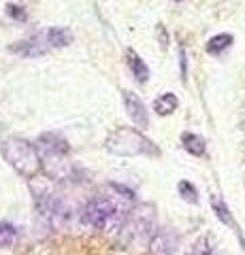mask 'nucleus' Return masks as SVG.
Segmentation results:
<instances>
[{
	"label": "nucleus",
	"mask_w": 245,
	"mask_h": 255,
	"mask_svg": "<svg viewBox=\"0 0 245 255\" xmlns=\"http://www.w3.org/2000/svg\"><path fill=\"white\" fill-rule=\"evenodd\" d=\"M73 41V34H70L68 28H47L36 32L34 36L21 41L19 45H13L11 51L19 53L23 58H38V55L49 53L51 49H60V47H66Z\"/></svg>",
	"instance_id": "nucleus-1"
},
{
	"label": "nucleus",
	"mask_w": 245,
	"mask_h": 255,
	"mask_svg": "<svg viewBox=\"0 0 245 255\" xmlns=\"http://www.w3.org/2000/svg\"><path fill=\"white\" fill-rule=\"evenodd\" d=\"M109 153L134 157V155H158V147L134 128H120L109 134L105 142Z\"/></svg>",
	"instance_id": "nucleus-2"
},
{
	"label": "nucleus",
	"mask_w": 245,
	"mask_h": 255,
	"mask_svg": "<svg viewBox=\"0 0 245 255\" xmlns=\"http://www.w3.org/2000/svg\"><path fill=\"white\" fill-rule=\"evenodd\" d=\"M2 155L15 170L19 174H23V177H32V174H36L38 166H41V155H38L36 147L30 145L26 140H19V138L4 142Z\"/></svg>",
	"instance_id": "nucleus-3"
},
{
	"label": "nucleus",
	"mask_w": 245,
	"mask_h": 255,
	"mask_svg": "<svg viewBox=\"0 0 245 255\" xmlns=\"http://www.w3.org/2000/svg\"><path fill=\"white\" fill-rule=\"evenodd\" d=\"M120 234L126 243H145L152 241V236L156 234L154 226V211L152 206L141 204L137 209H132L126 217L124 226L120 230Z\"/></svg>",
	"instance_id": "nucleus-4"
},
{
	"label": "nucleus",
	"mask_w": 245,
	"mask_h": 255,
	"mask_svg": "<svg viewBox=\"0 0 245 255\" xmlns=\"http://www.w3.org/2000/svg\"><path fill=\"white\" fill-rule=\"evenodd\" d=\"M36 151L38 155H41V162L45 164L47 172L51 174V177H64L66 174V162H64V153L68 151L66 147V140H62L58 136H53V134H47V136H41L36 142Z\"/></svg>",
	"instance_id": "nucleus-5"
},
{
	"label": "nucleus",
	"mask_w": 245,
	"mask_h": 255,
	"mask_svg": "<svg viewBox=\"0 0 245 255\" xmlns=\"http://www.w3.org/2000/svg\"><path fill=\"white\" fill-rule=\"evenodd\" d=\"M36 204H38V213L45 221H49L51 226H62L66 223L70 217V209L68 204L62 200V198L53 196V194H43L36 198Z\"/></svg>",
	"instance_id": "nucleus-6"
},
{
	"label": "nucleus",
	"mask_w": 245,
	"mask_h": 255,
	"mask_svg": "<svg viewBox=\"0 0 245 255\" xmlns=\"http://www.w3.org/2000/svg\"><path fill=\"white\" fill-rule=\"evenodd\" d=\"M179 249V236L173 230H156L149 241V253L152 255H175Z\"/></svg>",
	"instance_id": "nucleus-7"
},
{
	"label": "nucleus",
	"mask_w": 245,
	"mask_h": 255,
	"mask_svg": "<svg viewBox=\"0 0 245 255\" xmlns=\"http://www.w3.org/2000/svg\"><path fill=\"white\" fill-rule=\"evenodd\" d=\"M124 107H126V113H128V117L132 119L134 126H139V128L147 126V111H145V105L141 102L139 96L124 92Z\"/></svg>",
	"instance_id": "nucleus-8"
},
{
	"label": "nucleus",
	"mask_w": 245,
	"mask_h": 255,
	"mask_svg": "<svg viewBox=\"0 0 245 255\" xmlns=\"http://www.w3.org/2000/svg\"><path fill=\"white\" fill-rule=\"evenodd\" d=\"M126 60H128V66L132 70V77L137 79L139 83H145L147 79H149V66H147L143 60H141V55L137 51L130 49L128 53H126Z\"/></svg>",
	"instance_id": "nucleus-9"
},
{
	"label": "nucleus",
	"mask_w": 245,
	"mask_h": 255,
	"mask_svg": "<svg viewBox=\"0 0 245 255\" xmlns=\"http://www.w3.org/2000/svg\"><path fill=\"white\" fill-rule=\"evenodd\" d=\"M177 96L175 94H162L160 98H156V102H154V111L158 115H169V113H173V111L177 109Z\"/></svg>",
	"instance_id": "nucleus-10"
},
{
	"label": "nucleus",
	"mask_w": 245,
	"mask_h": 255,
	"mask_svg": "<svg viewBox=\"0 0 245 255\" xmlns=\"http://www.w3.org/2000/svg\"><path fill=\"white\" fill-rule=\"evenodd\" d=\"M181 142H184V149L190 151L192 155H203L205 153V140L196 134H184L181 136Z\"/></svg>",
	"instance_id": "nucleus-11"
},
{
	"label": "nucleus",
	"mask_w": 245,
	"mask_h": 255,
	"mask_svg": "<svg viewBox=\"0 0 245 255\" xmlns=\"http://www.w3.org/2000/svg\"><path fill=\"white\" fill-rule=\"evenodd\" d=\"M231 45H233V36L231 34H218L207 43V51L211 55H218V53H222L224 49H228Z\"/></svg>",
	"instance_id": "nucleus-12"
},
{
	"label": "nucleus",
	"mask_w": 245,
	"mask_h": 255,
	"mask_svg": "<svg viewBox=\"0 0 245 255\" xmlns=\"http://www.w3.org/2000/svg\"><path fill=\"white\" fill-rule=\"evenodd\" d=\"M211 204H213V211H216V215L222 219V223H226V226H233V217H231V213H228V206L224 204L222 198H213Z\"/></svg>",
	"instance_id": "nucleus-13"
},
{
	"label": "nucleus",
	"mask_w": 245,
	"mask_h": 255,
	"mask_svg": "<svg viewBox=\"0 0 245 255\" xmlns=\"http://www.w3.org/2000/svg\"><path fill=\"white\" fill-rule=\"evenodd\" d=\"M15 238H17V230L9 223H2L0 226V247H9L15 243Z\"/></svg>",
	"instance_id": "nucleus-14"
},
{
	"label": "nucleus",
	"mask_w": 245,
	"mask_h": 255,
	"mask_svg": "<svg viewBox=\"0 0 245 255\" xmlns=\"http://www.w3.org/2000/svg\"><path fill=\"white\" fill-rule=\"evenodd\" d=\"M179 194H181V198H186V200L192 202V204L199 202V198H196L199 194H196V189H194L192 183H188V181H181L179 183Z\"/></svg>",
	"instance_id": "nucleus-15"
},
{
	"label": "nucleus",
	"mask_w": 245,
	"mask_h": 255,
	"mask_svg": "<svg viewBox=\"0 0 245 255\" xmlns=\"http://www.w3.org/2000/svg\"><path fill=\"white\" fill-rule=\"evenodd\" d=\"M175 2H179V0H175Z\"/></svg>",
	"instance_id": "nucleus-16"
}]
</instances>
